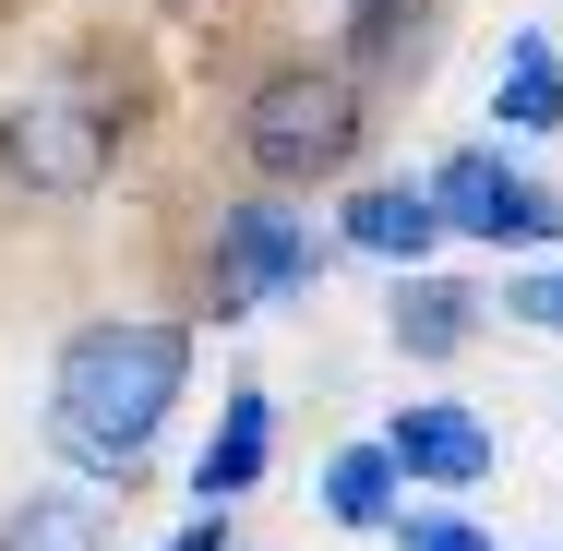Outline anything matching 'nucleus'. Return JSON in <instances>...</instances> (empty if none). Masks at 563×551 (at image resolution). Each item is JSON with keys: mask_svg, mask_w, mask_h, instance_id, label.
Returning a JSON list of instances; mask_svg holds the SVG:
<instances>
[{"mask_svg": "<svg viewBox=\"0 0 563 551\" xmlns=\"http://www.w3.org/2000/svg\"><path fill=\"white\" fill-rule=\"evenodd\" d=\"M180 551H228V528H217V516H205V528H192V540H180Z\"/></svg>", "mask_w": 563, "mask_h": 551, "instance_id": "obj_16", "label": "nucleus"}, {"mask_svg": "<svg viewBox=\"0 0 563 551\" xmlns=\"http://www.w3.org/2000/svg\"><path fill=\"white\" fill-rule=\"evenodd\" d=\"M504 312H516V324H540V335H563V276H516V288H504Z\"/></svg>", "mask_w": 563, "mask_h": 551, "instance_id": "obj_14", "label": "nucleus"}, {"mask_svg": "<svg viewBox=\"0 0 563 551\" xmlns=\"http://www.w3.org/2000/svg\"><path fill=\"white\" fill-rule=\"evenodd\" d=\"M324 516H336V528H384V516H396V455H384V443H347L336 467H324Z\"/></svg>", "mask_w": 563, "mask_h": 551, "instance_id": "obj_12", "label": "nucleus"}, {"mask_svg": "<svg viewBox=\"0 0 563 551\" xmlns=\"http://www.w3.org/2000/svg\"><path fill=\"white\" fill-rule=\"evenodd\" d=\"M264 432H276V408H264V396L240 384V396H228V420H217V443L192 455V492H205V504L252 492V480H264Z\"/></svg>", "mask_w": 563, "mask_h": 551, "instance_id": "obj_7", "label": "nucleus"}, {"mask_svg": "<svg viewBox=\"0 0 563 551\" xmlns=\"http://www.w3.org/2000/svg\"><path fill=\"white\" fill-rule=\"evenodd\" d=\"M0 156H12V180H36V192H85V180L109 168V120L85 109L73 85H36V97L0 109Z\"/></svg>", "mask_w": 563, "mask_h": 551, "instance_id": "obj_3", "label": "nucleus"}, {"mask_svg": "<svg viewBox=\"0 0 563 551\" xmlns=\"http://www.w3.org/2000/svg\"><path fill=\"white\" fill-rule=\"evenodd\" d=\"M408 551H479V528H455V516H444V528H408Z\"/></svg>", "mask_w": 563, "mask_h": 551, "instance_id": "obj_15", "label": "nucleus"}, {"mask_svg": "<svg viewBox=\"0 0 563 551\" xmlns=\"http://www.w3.org/2000/svg\"><path fill=\"white\" fill-rule=\"evenodd\" d=\"M492 120H504V132H563V60H552V36H516V48H504Z\"/></svg>", "mask_w": 563, "mask_h": 551, "instance_id": "obj_10", "label": "nucleus"}, {"mask_svg": "<svg viewBox=\"0 0 563 551\" xmlns=\"http://www.w3.org/2000/svg\"><path fill=\"white\" fill-rule=\"evenodd\" d=\"M347 60L360 73H420L432 60V0H347Z\"/></svg>", "mask_w": 563, "mask_h": 551, "instance_id": "obj_8", "label": "nucleus"}, {"mask_svg": "<svg viewBox=\"0 0 563 551\" xmlns=\"http://www.w3.org/2000/svg\"><path fill=\"white\" fill-rule=\"evenodd\" d=\"M217 264H228V300H276V288H312L324 240L288 217V205H228L217 217Z\"/></svg>", "mask_w": 563, "mask_h": 551, "instance_id": "obj_5", "label": "nucleus"}, {"mask_svg": "<svg viewBox=\"0 0 563 551\" xmlns=\"http://www.w3.org/2000/svg\"><path fill=\"white\" fill-rule=\"evenodd\" d=\"M432 205H444V228H467V240H552V228H563V205L528 180V168H516V156H492V144L444 156Z\"/></svg>", "mask_w": 563, "mask_h": 551, "instance_id": "obj_4", "label": "nucleus"}, {"mask_svg": "<svg viewBox=\"0 0 563 551\" xmlns=\"http://www.w3.org/2000/svg\"><path fill=\"white\" fill-rule=\"evenodd\" d=\"M432 228H444V205H432V192H408V180H384V192H360V205H347V240H360V252H384V264H420V252H432Z\"/></svg>", "mask_w": 563, "mask_h": 551, "instance_id": "obj_9", "label": "nucleus"}, {"mask_svg": "<svg viewBox=\"0 0 563 551\" xmlns=\"http://www.w3.org/2000/svg\"><path fill=\"white\" fill-rule=\"evenodd\" d=\"M384 455H396V480H479V467H492V432H479L467 408H408V420L384 432Z\"/></svg>", "mask_w": 563, "mask_h": 551, "instance_id": "obj_6", "label": "nucleus"}, {"mask_svg": "<svg viewBox=\"0 0 563 551\" xmlns=\"http://www.w3.org/2000/svg\"><path fill=\"white\" fill-rule=\"evenodd\" d=\"M0 551H97V504H73V492H24L12 528H0Z\"/></svg>", "mask_w": 563, "mask_h": 551, "instance_id": "obj_13", "label": "nucleus"}, {"mask_svg": "<svg viewBox=\"0 0 563 551\" xmlns=\"http://www.w3.org/2000/svg\"><path fill=\"white\" fill-rule=\"evenodd\" d=\"M240 156L264 180H336L347 156H360V85L347 73H312V60L264 73L240 97Z\"/></svg>", "mask_w": 563, "mask_h": 551, "instance_id": "obj_2", "label": "nucleus"}, {"mask_svg": "<svg viewBox=\"0 0 563 551\" xmlns=\"http://www.w3.org/2000/svg\"><path fill=\"white\" fill-rule=\"evenodd\" d=\"M180 372H192V335L180 324H85L60 348V384H48V432L73 467H132L156 420L180 408Z\"/></svg>", "mask_w": 563, "mask_h": 551, "instance_id": "obj_1", "label": "nucleus"}, {"mask_svg": "<svg viewBox=\"0 0 563 551\" xmlns=\"http://www.w3.org/2000/svg\"><path fill=\"white\" fill-rule=\"evenodd\" d=\"M467 312H479V300H467L455 276H408L384 324H396V348H408V360H455V348H467Z\"/></svg>", "mask_w": 563, "mask_h": 551, "instance_id": "obj_11", "label": "nucleus"}]
</instances>
